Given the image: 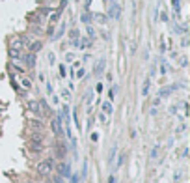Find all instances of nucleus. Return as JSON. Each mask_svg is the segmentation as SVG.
<instances>
[{"instance_id":"obj_18","label":"nucleus","mask_w":190,"mask_h":183,"mask_svg":"<svg viewBox=\"0 0 190 183\" xmlns=\"http://www.w3.org/2000/svg\"><path fill=\"white\" fill-rule=\"evenodd\" d=\"M93 19L97 21L99 25H104V22H106V17H104V15H101V13H97V15H93Z\"/></svg>"},{"instance_id":"obj_30","label":"nucleus","mask_w":190,"mask_h":183,"mask_svg":"<svg viewBox=\"0 0 190 183\" xmlns=\"http://www.w3.org/2000/svg\"><path fill=\"white\" fill-rule=\"evenodd\" d=\"M77 77H78V79H82V77H84V69H78V73H77Z\"/></svg>"},{"instance_id":"obj_11","label":"nucleus","mask_w":190,"mask_h":183,"mask_svg":"<svg viewBox=\"0 0 190 183\" xmlns=\"http://www.w3.org/2000/svg\"><path fill=\"white\" fill-rule=\"evenodd\" d=\"M91 43H93V39L82 37V39H78V47H80V49H86V47H91Z\"/></svg>"},{"instance_id":"obj_25","label":"nucleus","mask_w":190,"mask_h":183,"mask_svg":"<svg viewBox=\"0 0 190 183\" xmlns=\"http://www.w3.org/2000/svg\"><path fill=\"white\" fill-rule=\"evenodd\" d=\"M116 150H117L116 146H114V148L110 150V155H108V163H110V165H112V161H114V155H116Z\"/></svg>"},{"instance_id":"obj_9","label":"nucleus","mask_w":190,"mask_h":183,"mask_svg":"<svg viewBox=\"0 0 190 183\" xmlns=\"http://www.w3.org/2000/svg\"><path fill=\"white\" fill-rule=\"evenodd\" d=\"M25 62H26L28 67H34V65H36V53H28V54L25 56Z\"/></svg>"},{"instance_id":"obj_3","label":"nucleus","mask_w":190,"mask_h":183,"mask_svg":"<svg viewBox=\"0 0 190 183\" xmlns=\"http://www.w3.org/2000/svg\"><path fill=\"white\" fill-rule=\"evenodd\" d=\"M37 172H39L41 176H49V174L52 172V161H41V163L37 165Z\"/></svg>"},{"instance_id":"obj_28","label":"nucleus","mask_w":190,"mask_h":183,"mask_svg":"<svg viewBox=\"0 0 190 183\" xmlns=\"http://www.w3.org/2000/svg\"><path fill=\"white\" fill-rule=\"evenodd\" d=\"M73 58H75L73 53H67V54H65V62H73Z\"/></svg>"},{"instance_id":"obj_17","label":"nucleus","mask_w":190,"mask_h":183,"mask_svg":"<svg viewBox=\"0 0 190 183\" xmlns=\"http://www.w3.org/2000/svg\"><path fill=\"white\" fill-rule=\"evenodd\" d=\"M26 125L28 127H32V129H41L43 125H41V122H34V120H28L26 122Z\"/></svg>"},{"instance_id":"obj_16","label":"nucleus","mask_w":190,"mask_h":183,"mask_svg":"<svg viewBox=\"0 0 190 183\" xmlns=\"http://www.w3.org/2000/svg\"><path fill=\"white\" fill-rule=\"evenodd\" d=\"M149 86H151V79H146L144 88H142V94H144V95H147V94H149Z\"/></svg>"},{"instance_id":"obj_29","label":"nucleus","mask_w":190,"mask_h":183,"mask_svg":"<svg viewBox=\"0 0 190 183\" xmlns=\"http://www.w3.org/2000/svg\"><path fill=\"white\" fill-rule=\"evenodd\" d=\"M69 177H71V183H78V177H77V174H71Z\"/></svg>"},{"instance_id":"obj_32","label":"nucleus","mask_w":190,"mask_h":183,"mask_svg":"<svg viewBox=\"0 0 190 183\" xmlns=\"http://www.w3.org/2000/svg\"><path fill=\"white\" fill-rule=\"evenodd\" d=\"M49 62H51V64H54V54H52V53L49 54Z\"/></svg>"},{"instance_id":"obj_21","label":"nucleus","mask_w":190,"mask_h":183,"mask_svg":"<svg viewBox=\"0 0 190 183\" xmlns=\"http://www.w3.org/2000/svg\"><path fill=\"white\" fill-rule=\"evenodd\" d=\"M103 110L106 112V114H112V105L106 101V103H103Z\"/></svg>"},{"instance_id":"obj_2","label":"nucleus","mask_w":190,"mask_h":183,"mask_svg":"<svg viewBox=\"0 0 190 183\" xmlns=\"http://www.w3.org/2000/svg\"><path fill=\"white\" fill-rule=\"evenodd\" d=\"M121 15V8L117 2H114V0H110V4H108V17L110 19H120Z\"/></svg>"},{"instance_id":"obj_7","label":"nucleus","mask_w":190,"mask_h":183,"mask_svg":"<svg viewBox=\"0 0 190 183\" xmlns=\"http://www.w3.org/2000/svg\"><path fill=\"white\" fill-rule=\"evenodd\" d=\"M104 65H106V60H104V58H101L97 64H95V71H93V73H95V75H101V73L104 71Z\"/></svg>"},{"instance_id":"obj_22","label":"nucleus","mask_w":190,"mask_h":183,"mask_svg":"<svg viewBox=\"0 0 190 183\" xmlns=\"http://www.w3.org/2000/svg\"><path fill=\"white\" fill-rule=\"evenodd\" d=\"M32 142H43V134H39V133H36V134L32 136Z\"/></svg>"},{"instance_id":"obj_33","label":"nucleus","mask_w":190,"mask_h":183,"mask_svg":"<svg viewBox=\"0 0 190 183\" xmlns=\"http://www.w3.org/2000/svg\"><path fill=\"white\" fill-rule=\"evenodd\" d=\"M89 4H91V0H86V2H84V6H86V10L89 8Z\"/></svg>"},{"instance_id":"obj_31","label":"nucleus","mask_w":190,"mask_h":183,"mask_svg":"<svg viewBox=\"0 0 190 183\" xmlns=\"http://www.w3.org/2000/svg\"><path fill=\"white\" fill-rule=\"evenodd\" d=\"M60 75H62V77L65 75V67H63V65H60Z\"/></svg>"},{"instance_id":"obj_20","label":"nucleus","mask_w":190,"mask_h":183,"mask_svg":"<svg viewBox=\"0 0 190 183\" xmlns=\"http://www.w3.org/2000/svg\"><path fill=\"white\" fill-rule=\"evenodd\" d=\"M172 6L175 10V15H179V8H181V0H172Z\"/></svg>"},{"instance_id":"obj_5","label":"nucleus","mask_w":190,"mask_h":183,"mask_svg":"<svg viewBox=\"0 0 190 183\" xmlns=\"http://www.w3.org/2000/svg\"><path fill=\"white\" fill-rule=\"evenodd\" d=\"M51 125H52V133H54L56 136H60V134H62V131H63V127H62V118L52 120V122H51Z\"/></svg>"},{"instance_id":"obj_4","label":"nucleus","mask_w":190,"mask_h":183,"mask_svg":"<svg viewBox=\"0 0 190 183\" xmlns=\"http://www.w3.org/2000/svg\"><path fill=\"white\" fill-rule=\"evenodd\" d=\"M56 170L60 172L62 177H69V176H71V166H69L67 163H58V165H56Z\"/></svg>"},{"instance_id":"obj_26","label":"nucleus","mask_w":190,"mask_h":183,"mask_svg":"<svg viewBox=\"0 0 190 183\" xmlns=\"http://www.w3.org/2000/svg\"><path fill=\"white\" fill-rule=\"evenodd\" d=\"M62 97H63V99H71V91H69L67 88H65V90H62Z\"/></svg>"},{"instance_id":"obj_19","label":"nucleus","mask_w":190,"mask_h":183,"mask_svg":"<svg viewBox=\"0 0 190 183\" xmlns=\"http://www.w3.org/2000/svg\"><path fill=\"white\" fill-rule=\"evenodd\" d=\"M86 32H88V37H89V39L95 37V30L91 28V25H86Z\"/></svg>"},{"instance_id":"obj_6","label":"nucleus","mask_w":190,"mask_h":183,"mask_svg":"<svg viewBox=\"0 0 190 183\" xmlns=\"http://www.w3.org/2000/svg\"><path fill=\"white\" fill-rule=\"evenodd\" d=\"M26 108L30 110V112H41V108H39V101H34V99H30V101H26Z\"/></svg>"},{"instance_id":"obj_8","label":"nucleus","mask_w":190,"mask_h":183,"mask_svg":"<svg viewBox=\"0 0 190 183\" xmlns=\"http://www.w3.org/2000/svg\"><path fill=\"white\" fill-rule=\"evenodd\" d=\"M175 90V86H166V88H162V90H158V97H168L172 91Z\"/></svg>"},{"instance_id":"obj_13","label":"nucleus","mask_w":190,"mask_h":183,"mask_svg":"<svg viewBox=\"0 0 190 183\" xmlns=\"http://www.w3.org/2000/svg\"><path fill=\"white\" fill-rule=\"evenodd\" d=\"M91 19H93V15H91L88 10H86V11L82 13V17H80V21L84 22V25H89V22H91Z\"/></svg>"},{"instance_id":"obj_14","label":"nucleus","mask_w":190,"mask_h":183,"mask_svg":"<svg viewBox=\"0 0 190 183\" xmlns=\"http://www.w3.org/2000/svg\"><path fill=\"white\" fill-rule=\"evenodd\" d=\"M65 151H67V150H65L63 144H58V146H56V157H58V159H62V157L65 155Z\"/></svg>"},{"instance_id":"obj_15","label":"nucleus","mask_w":190,"mask_h":183,"mask_svg":"<svg viewBox=\"0 0 190 183\" xmlns=\"http://www.w3.org/2000/svg\"><path fill=\"white\" fill-rule=\"evenodd\" d=\"M170 73V65L166 64V60H160V75H166Z\"/></svg>"},{"instance_id":"obj_1","label":"nucleus","mask_w":190,"mask_h":183,"mask_svg":"<svg viewBox=\"0 0 190 183\" xmlns=\"http://www.w3.org/2000/svg\"><path fill=\"white\" fill-rule=\"evenodd\" d=\"M22 45H25V43H22V39H13L11 41V47H10V56L13 58V60H17L19 56H21V49H22Z\"/></svg>"},{"instance_id":"obj_12","label":"nucleus","mask_w":190,"mask_h":183,"mask_svg":"<svg viewBox=\"0 0 190 183\" xmlns=\"http://www.w3.org/2000/svg\"><path fill=\"white\" fill-rule=\"evenodd\" d=\"M39 108L43 110L45 116H51V108H49V105H47V101H45V99H41V101H39Z\"/></svg>"},{"instance_id":"obj_27","label":"nucleus","mask_w":190,"mask_h":183,"mask_svg":"<svg viewBox=\"0 0 190 183\" xmlns=\"http://www.w3.org/2000/svg\"><path fill=\"white\" fill-rule=\"evenodd\" d=\"M22 86H25L26 90H30V88H32V82H30L28 79H22Z\"/></svg>"},{"instance_id":"obj_24","label":"nucleus","mask_w":190,"mask_h":183,"mask_svg":"<svg viewBox=\"0 0 190 183\" xmlns=\"http://www.w3.org/2000/svg\"><path fill=\"white\" fill-rule=\"evenodd\" d=\"M157 157H158V144L153 146V150H151V159H157Z\"/></svg>"},{"instance_id":"obj_10","label":"nucleus","mask_w":190,"mask_h":183,"mask_svg":"<svg viewBox=\"0 0 190 183\" xmlns=\"http://www.w3.org/2000/svg\"><path fill=\"white\" fill-rule=\"evenodd\" d=\"M41 47H43V43H41V41H30V43H28V49H30V53H37Z\"/></svg>"},{"instance_id":"obj_23","label":"nucleus","mask_w":190,"mask_h":183,"mask_svg":"<svg viewBox=\"0 0 190 183\" xmlns=\"http://www.w3.org/2000/svg\"><path fill=\"white\" fill-rule=\"evenodd\" d=\"M63 32H65V25H62V26H60V30H58V32H56V36H54V39H60V37H62V34H63Z\"/></svg>"}]
</instances>
